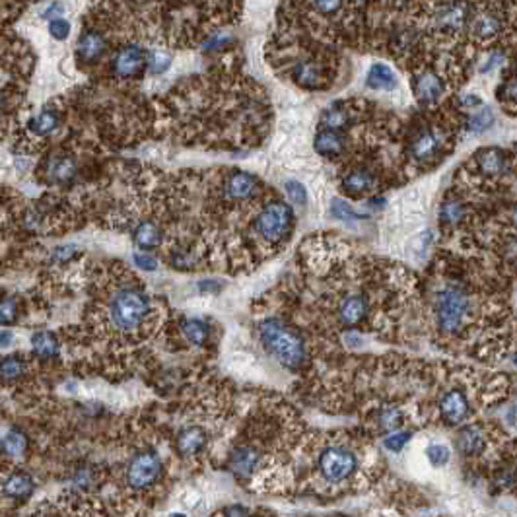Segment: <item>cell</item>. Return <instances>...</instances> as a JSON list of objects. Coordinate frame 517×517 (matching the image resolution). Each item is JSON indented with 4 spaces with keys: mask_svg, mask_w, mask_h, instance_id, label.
<instances>
[{
    "mask_svg": "<svg viewBox=\"0 0 517 517\" xmlns=\"http://www.w3.org/2000/svg\"><path fill=\"white\" fill-rule=\"evenodd\" d=\"M259 334L266 352L280 362L284 368L292 371L300 370L307 360L305 342L302 341V337L280 319H266L261 323Z\"/></svg>",
    "mask_w": 517,
    "mask_h": 517,
    "instance_id": "cell-1",
    "label": "cell"
},
{
    "mask_svg": "<svg viewBox=\"0 0 517 517\" xmlns=\"http://www.w3.org/2000/svg\"><path fill=\"white\" fill-rule=\"evenodd\" d=\"M471 310V296L459 284H448L434 294V319L439 332L446 337H457L467 327Z\"/></svg>",
    "mask_w": 517,
    "mask_h": 517,
    "instance_id": "cell-2",
    "label": "cell"
},
{
    "mask_svg": "<svg viewBox=\"0 0 517 517\" xmlns=\"http://www.w3.org/2000/svg\"><path fill=\"white\" fill-rule=\"evenodd\" d=\"M150 313V300L144 292L137 288H123L113 294L109 302V317L119 331H137L146 321Z\"/></svg>",
    "mask_w": 517,
    "mask_h": 517,
    "instance_id": "cell-3",
    "label": "cell"
},
{
    "mask_svg": "<svg viewBox=\"0 0 517 517\" xmlns=\"http://www.w3.org/2000/svg\"><path fill=\"white\" fill-rule=\"evenodd\" d=\"M294 212L290 206L280 201H273L259 212L255 220V230L269 244H280L292 232Z\"/></svg>",
    "mask_w": 517,
    "mask_h": 517,
    "instance_id": "cell-4",
    "label": "cell"
},
{
    "mask_svg": "<svg viewBox=\"0 0 517 517\" xmlns=\"http://www.w3.org/2000/svg\"><path fill=\"white\" fill-rule=\"evenodd\" d=\"M448 150V138H446V133L439 127H434V125H426V127H420L409 142V154L410 158L416 162V164H422V166H428V164H434L438 162L439 156Z\"/></svg>",
    "mask_w": 517,
    "mask_h": 517,
    "instance_id": "cell-5",
    "label": "cell"
},
{
    "mask_svg": "<svg viewBox=\"0 0 517 517\" xmlns=\"http://www.w3.org/2000/svg\"><path fill=\"white\" fill-rule=\"evenodd\" d=\"M317 467H319V473L327 482L337 484V482L348 480L358 471V459L350 449L341 448V446H331V448L323 449Z\"/></svg>",
    "mask_w": 517,
    "mask_h": 517,
    "instance_id": "cell-6",
    "label": "cell"
},
{
    "mask_svg": "<svg viewBox=\"0 0 517 517\" xmlns=\"http://www.w3.org/2000/svg\"><path fill=\"white\" fill-rule=\"evenodd\" d=\"M164 473V463L156 451H142L133 457L127 467V482L137 490L156 484Z\"/></svg>",
    "mask_w": 517,
    "mask_h": 517,
    "instance_id": "cell-7",
    "label": "cell"
},
{
    "mask_svg": "<svg viewBox=\"0 0 517 517\" xmlns=\"http://www.w3.org/2000/svg\"><path fill=\"white\" fill-rule=\"evenodd\" d=\"M371 307L368 296L364 294H348L342 298L339 307H337V321L341 323L346 329H354L368 319Z\"/></svg>",
    "mask_w": 517,
    "mask_h": 517,
    "instance_id": "cell-8",
    "label": "cell"
},
{
    "mask_svg": "<svg viewBox=\"0 0 517 517\" xmlns=\"http://www.w3.org/2000/svg\"><path fill=\"white\" fill-rule=\"evenodd\" d=\"M148 67L146 51L140 45H127L113 59V70L121 78H137Z\"/></svg>",
    "mask_w": 517,
    "mask_h": 517,
    "instance_id": "cell-9",
    "label": "cell"
},
{
    "mask_svg": "<svg viewBox=\"0 0 517 517\" xmlns=\"http://www.w3.org/2000/svg\"><path fill=\"white\" fill-rule=\"evenodd\" d=\"M439 414L449 426H459L461 422H465L471 414L467 395L461 389L446 391L439 399Z\"/></svg>",
    "mask_w": 517,
    "mask_h": 517,
    "instance_id": "cell-10",
    "label": "cell"
},
{
    "mask_svg": "<svg viewBox=\"0 0 517 517\" xmlns=\"http://www.w3.org/2000/svg\"><path fill=\"white\" fill-rule=\"evenodd\" d=\"M443 88H446L443 78L438 76L436 72H422V74H416L412 80L414 96L418 99L420 105H424V108L436 105L439 98L443 96Z\"/></svg>",
    "mask_w": 517,
    "mask_h": 517,
    "instance_id": "cell-11",
    "label": "cell"
},
{
    "mask_svg": "<svg viewBox=\"0 0 517 517\" xmlns=\"http://www.w3.org/2000/svg\"><path fill=\"white\" fill-rule=\"evenodd\" d=\"M294 80L298 82V86H302L305 90H323L329 86V74L327 70L323 69V65L319 60L305 59L300 60L294 67Z\"/></svg>",
    "mask_w": 517,
    "mask_h": 517,
    "instance_id": "cell-12",
    "label": "cell"
},
{
    "mask_svg": "<svg viewBox=\"0 0 517 517\" xmlns=\"http://www.w3.org/2000/svg\"><path fill=\"white\" fill-rule=\"evenodd\" d=\"M259 187H261L259 181L251 173L235 171V173L228 177L224 191L226 196L232 198V201H249V198H253L259 193Z\"/></svg>",
    "mask_w": 517,
    "mask_h": 517,
    "instance_id": "cell-13",
    "label": "cell"
},
{
    "mask_svg": "<svg viewBox=\"0 0 517 517\" xmlns=\"http://www.w3.org/2000/svg\"><path fill=\"white\" fill-rule=\"evenodd\" d=\"M457 449L465 457H477L486 449V434L478 426H465L457 434Z\"/></svg>",
    "mask_w": 517,
    "mask_h": 517,
    "instance_id": "cell-14",
    "label": "cell"
},
{
    "mask_svg": "<svg viewBox=\"0 0 517 517\" xmlns=\"http://www.w3.org/2000/svg\"><path fill=\"white\" fill-rule=\"evenodd\" d=\"M108 51V43L103 40V35L98 33V31H86L78 41V47H76V57H78L82 62H96L99 60Z\"/></svg>",
    "mask_w": 517,
    "mask_h": 517,
    "instance_id": "cell-15",
    "label": "cell"
},
{
    "mask_svg": "<svg viewBox=\"0 0 517 517\" xmlns=\"http://www.w3.org/2000/svg\"><path fill=\"white\" fill-rule=\"evenodd\" d=\"M378 187L375 176L368 169H352L348 176L342 179V189L350 196H364Z\"/></svg>",
    "mask_w": 517,
    "mask_h": 517,
    "instance_id": "cell-16",
    "label": "cell"
},
{
    "mask_svg": "<svg viewBox=\"0 0 517 517\" xmlns=\"http://www.w3.org/2000/svg\"><path fill=\"white\" fill-rule=\"evenodd\" d=\"M261 461V453L255 448H249V446H241L232 451V457H230V468L234 471L235 477H249L253 475V471L259 465Z\"/></svg>",
    "mask_w": 517,
    "mask_h": 517,
    "instance_id": "cell-17",
    "label": "cell"
},
{
    "mask_svg": "<svg viewBox=\"0 0 517 517\" xmlns=\"http://www.w3.org/2000/svg\"><path fill=\"white\" fill-rule=\"evenodd\" d=\"M344 135L342 133H337V130H329V128H323L317 133L315 137V152L323 158H337L341 156L342 152L346 150V140H344Z\"/></svg>",
    "mask_w": 517,
    "mask_h": 517,
    "instance_id": "cell-18",
    "label": "cell"
},
{
    "mask_svg": "<svg viewBox=\"0 0 517 517\" xmlns=\"http://www.w3.org/2000/svg\"><path fill=\"white\" fill-rule=\"evenodd\" d=\"M35 490V480L28 473H12L2 482V492L10 500H28Z\"/></svg>",
    "mask_w": 517,
    "mask_h": 517,
    "instance_id": "cell-19",
    "label": "cell"
},
{
    "mask_svg": "<svg viewBox=\"0 0 517 517\" xmlns=\"http://www.w3.org/2000/svg\"><path fill=\"white\" fill-rule=\"evenodd\" d=\"M206 441H208V438H206L205 430L198 428V426H189V428L179 432L177 449H179L181 455L191 457V455H196V453H201L205 449Z\"/></svg>",
    "mask_w": 517,
    "mask_h": 517,
    "instance_id": "cell-20",
    "label": "cell"
},
{
    "mask_svg": "<svg viewBox=\"0 0 517 517\" xmlns=\"http://www.w3.org/2000/svg\"><path fill=\"white\" fill-rule=\"evenodd\" d=\"M31 350L41 360H53L59 356V341L49 331H37L31 337Z\"/></svg>",
    "mask_w": 517,
    "mask_h": 517,
    "instance_id": "cell-21",
    "label": "cell"
},
{
    "mask_svg": "<svg viewBox=\"0 0 517 517\" xmlns=\"http://www.w3.org/2000/svg\"><path fill=\"white\" fill-rule=\"evenodd\" d=\"M477 164L478 169H482L486 176H496V173H502L506 167V154L498 148H486L478 152Z\"/></svg>",
    "mask_w": 517,
    "mask_h": 517,
    "instance_id": "cell-22",
    "label": "cell"
},
{
    "mask_svg": "<svg viewBox=\"0 0 517 517\" xmlns=\"http://www.w3.org/2000/svg\"><path fill=\"white\" fill-rule=\"evenodd\" d=\"M28 451V436L20 430H10L4 438L0 439V453L4 457L18 459L26 455Z\"/></svg>",
    "mask_w": 517,
    "mask_h": 517,
    "instance_id": "cell-23",
    "label": "cell"
},
{
    "mask_svg": "<svg viewBox=\"0 0 517 517\" xmlns=\"http://www.w3.org/2000/svg\"><path fill=\"white\" fill-rule=\"evenodd\" d=\"M366 84L371 90H391L397 86V78H395L393 70L387 65L375 62V65H371L370 72H368Z\"/></svg>",
    "mask_w": 517,
    "mask_h": 517,
    "instance_id": "cell-24",
    "label": "cell"
},
{
    "mask_svg": "<svg viewBox=\"0 0 517 517\" xmlns=\"http://www.w3.org/2000/svg\"><path fill=\"white\" fill-rule=\"evenodd\" d=\"M47 176L53 183H69L76 176V162L72 158H55L47 167Z\"/></svg>",
    "mask_w": 517,
    "mask_h": 517,
    "instance_id": "cell-25",
    "label": "cell"
},
{
    "mask_svg": "<svg viewBox=\"0 0 517 517\" xmlns=\"http://www.w3.org/2000/svg\"><path fill=\"white\" fill-rule=\"evenodd\" d=\"M405 422V416L397 407H381L378 412H375V426L380 430L381 434H393L402 426Z\"/></svg>",
    "mask_w": 517,
    "mask_h": 517,
    "instance_id": "cell-26",
    "label": "cell"
},
{
    "mask_svg": "<svg viewBox=\"0 0 517 517\" xmlns=\"http://www.w3.org/2000/svg\"><path fill=\"white\" fill-rule=\"evenodd\" d=\"M162 239H164V234L154 222H142L135 230V244L140 249H146V251L148 249H154V247L162 244Z\"/></svg>",
    "mask_w": 517,
    "mask_h": 517,
    "instance_id": "cell-27",
    "label": "cell"
},
{
    "mask_svg": "<svg viewBox=\"0 0 517 517\" xmlns=\"http://www.w3.org/2000/svg\"><path fill=\"white\" fill-rule=\"evenodd\" d=\"M181 329H183L187 341L191 344H196V346L205 344L208 341V337H210V327L201 319H185Z\"/></svg>",
    "mask_w": 517,
    "mask_h": 517,
    "instance_id": "cell-28",
    "label": "cell"
},
{
    "mask_svg": "<svg viewBox=\"0 0 517 517\" xmlns=\"http://www.w3.org/2000/svg\"><path fill=\"white\" fill-rule=\"evenodd\" d=\"M350 121V113L348 109L344 108L342 103H334L332 108H329L323 113V125L329 130H337L341 133V128H344Z\"/></svg>",
    "mask_w": 517,
    "mask_h": 517,
    "instance_id": "cell-29",
    "label": "cell"
},
{
    "mask_svg": "<svg viewBox=\"0 0 517 517\" xmlns=\"http://www.w3.org/2000/svg\"><path fill=\"white\" fill-rule=\"evenodd\" d=\"M59 127V115L55 111H43L41 115L30 121V128L37 137H49Z\"/></svg>",
    "mask_w": 517,
    "mask_h": 517,
    "instance_id": "cell-30",
    "label": "cell"
},
{
    "mask_svg": "<svg viewBox=\"0 0 517 517\" xmlns=\"http://www.w3.org/2000/svg\"><path fill=\"white\" fill-rule=\"evenodd\" d=\"M463 216H465V206L457 198H448L439 210V220L443 226L459 224L463 220Z\"/></svg>",
    "mask_w": 517,
    "mask_h": 517,
    "instance_id": "cell-31",
    "label": "cell"
},
{
    "mask_svg": "<svg viewBox=\"0 0 517 517\" xmlns=\"http://www.w3.org/2000/svg\"><path fill=\"white\" fill-rule=\"evenodd\" d=\"M26 371V364L20 356H6L0 360V380L14 381Z\"/></svg>",
    "mask_w": 517,
    "mask_h": 517,
    "instance_id": "cell-32",
    "label": "cell"
},
{
    "mask_svg": "<svg viewBox=\"0 0 517 517\" xmlns=\"http://www.w3.org/2000/svg\"><path fill=\"white\" fill-rule=\"evenodd\" d=\"M426 457H428V461L434 467H443V465H448L449 463L451 451H449L448 446H443V443H432V446L426 449Z\"/></svg>",
    "mask_w": 517,
    "mask_h": 517,
    "instance_id": "cell-33",
    "label": "cell"
},
{
    "mask_svg": "<svg viewBox=\"0 0 517 517\" xmlns=\"http://www.w3.org/2000/svg\"><path fill=\"white\" fill-rule=\"evenodd\" d=\"M171 65V57L164 53V51H154L150 57H148V70L150 74H164Z\"/></svg>",
    "mask_w": 517,
    "mask_h": 517,
    "instance_id": "cell-34",
    "label": "cell"
},
{
    "mask_svg": "<svg viewBox=\"0 0 517 517\" xmlns=\"http://www.w3.org/2000/svg\"><path fill=\"white\" fill-rule=\"evenodd\" d=\"M492 121H494L492 111L486 108H482L478 113H475L473 117L468 119V128H471L473 133H482V130H486V128L492 125Z\"/></svg>",
    "mask_w": 517,
    "mask_h": 517,
    "instance_id": "cell-35",
    "label": "cell"
},
{
    "mask_svg": "<svg viewBox=\"0 0 517 517\" xmlns=\"http://www.w3.org/2000/svg\"><path fill=\"white\" fill-rule=\"evenodd\" d=\"M18 300L14 298H4L0 300V325H10L18 317Z\"/></svg>",
    "mask_w": 517,
    "mask_h": 517,
    "instance_id": "cell-36",
    "label": "cell"
},
{
    "mask_svg": "<svg viewBox=\"0 0 517 517\" xmlns=\"http://www.w3.org/2000/svg\"><path fill=\"white\" fill-rule=\"evenodd\" d=\"M410 438H412L410 432H393V434H389L387 438L383 439V446H385V449L393 451V453H399L400 449L409 443Z\"/></svg>",
    "mask_w": 517,
    "mask_h": 517,
    "instance_id": "cell-37",
    "label": "cell"
},
{
    "mask_svg": "<svg viewBox=\"0 0 517 517\" xmlns=\"http://www.w3.org/2000/svg\"><path fill=\"white\" fill-rule=\"evenodd\" d=\"M331 212L334 214V218L339 220H344V222H354V220H360L362 216H358L350 206L346 205L344 201H334L331 206Z\"/></svg>",
    "mask_w": 517,
    "mask_h": 517,
    "instance_id": "cell-38",
    "label": "cell"
},
{
    "mask_svg": "<svg viewBox=\"0 0 517 517\" xmlns=\"http://www.w3.org/2000/svg\"><path fill=\"white\" fill-rule=\"evenodd\" d=\"M232 35H228V33H216L212 35L210 40L205 43V53H218V51L226 49L228 45H232Z\"/></svg>",
    "mask_w": 517,
    "mask_h": 517,
    "instance_id": "cell-39",
    "label": "cell"
},
{
    "mask_svg": "<svg viewBox=\"0 0 517 517\" xmlns=\"http://www.w3.org/2000/svg\"><path fill=\"white\" fill-rule=\"evenodd\" d=\"M286 193L290 196V201H294L296 205H305L307 203V191H305V187L302 183H298V181H288L286 183Z\"/></svg>",
    "mask_w": 517,
    "mask_h": 517,
    "instance_id": "cell-40",
    "label": "cell"
},
{
    "mask_svg": "<svg viewBox=\"0 0 517 517\" xmlns=\"http://www.w3.org/2000/svg\"><path fill=\"white\" fill-rule=\"evenodd\" d=\"M49 33L57 41H65L70 35V24L65 18H55L49 24Z\"/></svg>",
    "mask_w": 517,
    "mask_h": 517,
    "instance_id": "cell-41",
    "label": "cell"
},
{
    "mask_svg": "<svg viewBox=\"0 0 517 517\" xmlns=\"http://www.w3.org/2000/svg\"><path fill=\"white\" fill-rule=\"evenodd\" d=\"M76 253H78L76 245H62V247H57L53 251V261L55 263H67L72 257H76Z\"/></svg>",
    "mask_w": 517,
    "mask_h": 517,
    "instance_id": "cell-42",
    "label": "cell"
},
{
    "mask_svg": "<svg viewBox=\"0 0 517 517\" xmlns=\"http://www.w3.org/2000/svg\"><path fill=\"white\" fill-rule=\"evenodd\" d=\"M135 263H137L138 269H142V271H156V269H158L156 259H154V257H150V255H144V253L135 255Z\"/></svg>",
    "mask_w": 517,
    "mask_h": 517,
    "instance_id": "cell-43",
    "label": "cell"
},
{
    "mask_svg": "<svg viewBox=\"0 0 517 517\" xmlns=\"http://www.w3.org/2000/svg\"><path fill=\"white\" fill-rule=\"evenodd\" d=\"M181 502H183V506L191 509V507H196L201 504V496H198V492H195V490H187Z\"/></svg>",
    "mask_w": 517,
    "mask_h": 517,
    "instance_id": "cell-44",
    "label": "cell"
},
{
    "mask_svg": "<svg viewBox=\"0 0 517 517\" xmlns=\"http://www.w3.org/2000/svg\"><path fill=\"white\" fill-rule=\"evenodd\" d=\"M226 517H251V511L244 506H232L226 509Z\"/></svg>",
    "mask_w": 517,
    "mask_h": 517,
    "instance_id": "cell-45",
    "label": "cell"
},
{
    "mask_svg": "<svg viewBox=\"0 0 517 517\" xmlns=\"http://www.w3.org/2000/svg\"><path fill=\"white\" fill-rule=\"evenodd\" d=\"M222 288V284L216 282V280H203V282H198V290L201 292H218Z\"/></svg>",
    "mask_w": 517,
    "mask_h": 517,
    "instance_id": "cell-46",
    "label": "cell"
},
{
    "mask_svg": "<svg viewBox=\"0 0 517 517\" xmlns=\"http://www.w3.org/2000/svg\"><path fill=\"white\" fill-rule=\"evenodd\" d=\"M14 342V334L10 331H0V348H8Z\"/></svg>",
    "mask_w": 517,
    "mask_h": 517,
    "instance_id": "cell-47",
    "label": "cell"
},
{
    "mask_svg": "<svg viewBox=\"0 0 517 517\" xmlns=\"http://www.w3.org/2000/svg\"><path fill=\"white\" fill-rule=\"evenodd\" d=\"M482 105V101L478 96H467V98H463V108H480Z\"/></svg>",
    "mask_w": 517,
    "mask_h": 517,
    "instance_id": "cell-48",
    "label": "cell"
},
{
    "mask_svg": "<svg viewBox=\"0 0 517 517\" xmlns=\"http://www.w3.org/2000/svg\"><path fill=\"white\" fill-rule=\"evenodd\" d=\"M167 517H187L185 514H181V511H176V514H171V516H167Z\"/></svg>",
    "mask_w": 517,
    "mask_h": 517,
    "instance_id": "cell-49",
    "label": "cell"
},
{
    "mask_svg": "<svg viewBox=\"0 0 517 517\" xmlns=\"http://www.w3.org/2000/svg\"><path fill=\"white\" fill-rule=\"evenodd\" d=\"M516 364H517V356H516Z\"/></svg>",
    "mask_w": 517,
    "mask_h": 517,
    "instance_id": "cell-50",
    "label": "cell"
}]
</instances>
